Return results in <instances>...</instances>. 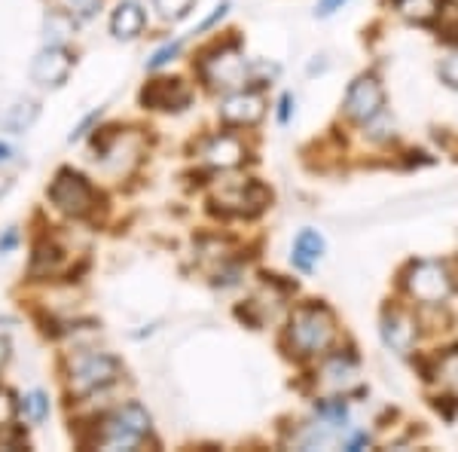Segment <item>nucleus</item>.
I'll return each mask as SVG.
<instances>
[{
  "label": "nucleus",
  "instance_id": "nucleus-1",
  "mask_svg": "<svg viewBox=\"0 0 458 452\" xmlns=\"http://www.w3.org/2000/svg\"><path fill=\"white\" fill-rule=\"evenodd\" d=\"M336 343V315L324 303H306L297 306L287 321V345L297 358H318L327 354Z\"/></svg>",
  "mask_w": 458,
  "mask_h": 452
},
{
  "label": "nucleus",
  "instance_id": "nucleus-2",
  "mask_svg": "<svg viewBox=\"0 0 458 452\" xmlns=\"http://www.w3.org/2000/svg\"><path fill=\"white\" fill-rule=\"evenodd\" d=\"M150 428H153L150 413H147L138 400H131V404L114 410L101 422L95 443H98L101 449H138L147 437H150Z\"/></svg>",
  "mask_w": 458,
  "mask_h": 452
},
{
  "label": "nucleus",
  "instance_id": "nucleus-3",
  "mask_svg": "<svg viewBox=\"0 0 458 452\" xmlns=\"http://www.w3.org/2000/svg\"><path fill=\"white\" fill-rule=\"evenodd\" d=\"M123 376V364L114 354L105 352H80L68 370V391L73 397H89L95 391H105Z\"/></svg>",
  "mask_w": 458,
  "mask_h": 452
},
{
  "label": "nucleus",
  "instance_id": "nucleus-4",
  "mask_svg": "<svg viewBox=\"0 0 458 452\" xmlns=\"http://www.w3.org/2000/svg\"><path fill=\"white\" fill-rule=\"evenodd\" d=\"M403 287L422 306H440L453 294V278H449L446 266L437 260H416L403 272Z\"/></svg>",
  "mask_w": 458,
  "mask_h": 452
},
{
  "label": "nucleus",
  "instance_id": "nucleus-5",
  "mask_svg": "<svg viewBox=\"0 0 458 452\" xmlns=\"http://www.w3.org/2000/svg\"><path fill=\"white\" fill-rule=\"evenodd\" d=\"M49 202L68 217H86L95 209V187L73 168H62L49 183Z\"/></svg>",
  "mask_w": 458,
  "mask_h": 452
},
{
  "label": "nucleus",
  "instance_id": "nucleus-6",
  "mask_svg": "<svg viewBox=\"0 0 458 452\" xmlns=\"http://www.w3.org/2000/svg\"><path fill=\"white\" fill-rule=\"evenodd\" d=\"M345 116L354 123H373L382 116L386 110V89H382L379 80L373 73H364V77L352 80L349 92H345Z\"/></svg>",
  "mask_w": 458,
  "mask_h": 452
},
{
  "label": "nucleus",
  "instance_id": "nucleus-7",
  "mask_svg": "<svg viewBox=\"0 0 458 452\" xmlns=\"http://www.w3.org/2000/svg\"><path fill=\"white\" fill-rule=\"evenodd\" d=\"M220 214H233V217H254L260 214L266 205H269V192H266L260 183L248 181V183H235V187H226L214 199Z\"/></svg>",
  "mask_w": 458,
  "mask_h": 452
},
{
  "label": "nucleus",
  "instance_id": "nucleus-8",
  "mask_svg": "<svg viewBox=\"0 0 458 452\" xmlns=\"http://www.w3.org/2000/svg\"><path fill=\"white\" fill-rule=\"evenodd\" d=\"M245 58L235 49H220L214 58L202 62V77L211 89H239L245 86Z\"/></svg>",
  "mask_w": 458,
  "mask_h": 452
},
{
  "label": "nucleus",
  "instance_id": "nucleus-9",
  "mask_svg": "<svg viewBox=\"0 0 458 452\" xmlns=\"http://www.w3.org/2000/svg\"><path fill=\"white\" fill-rule=\"evenodd\" d=\"M71 68H73V58L62 43H49L43 47L40 53L34 55L31 62V80L40 86H62L64 80L71 77Z\"/></svg>",
  "mask_w": 458,
  "mask_h": 452
},
{
  "label": "nucleus",
  "instance_id": "nucleus-10",
  "mask_svg": "<svg viewBox=\"0 0 458 452\" xmlns=\"http://www.w3.org/2000/svg\"><path fill=\"white\" fill-rule=\"evenodd\" d=\"M266 114V98L260 92H250V89H239L220 105V120L235 129H245V125H257Z\"/></svg>",
  "mask_w": 458,
  "mask_h": 452
},
{
  "label": "nucleus",
  "instance_id": "nucleus-11",
  "mask_svg": "<svg viewBox=\"0 0 458 452\" xmlns=\"http://www.w3.org/2000/svg\"><path fill=\"white\" fill-rule=\"evenodd\" d=\"M318 382H321V388L327 391L330 397L345 395V391L358 382V361H354L349 352L330 354V358H324L321 373H318Z\"/></svg>",
  "mask_w": 458,
  "mask_h": 452
},
{
  "label": "nucleus",
  "instance_id": "nucleus-12",
  "mask_svg": "<svg viewBox=\"0 0 458 452\" xmlns=\"http://www.w3.org/2000/svg\"><path fill=\"white\" fill-rule=\"evenodd\" d=\"M416 337H419V328L410 318V312H403V309H388V312L382 315V339H386V345L394 354H410L412 345H416Z\"/></svg>",
  "mask_w": 458,
  "mask_h": 452
},
{
  "label": "nucleus",
  "instance_id": "nucleus-13",
  "mask_svg": "<svg viewBox=\"0 0 458 452\" xmlns=\"http://www.w3.org/2000/svg\"><path fill=\"white\" fill-rule=\"evenodd\" d=\"M40 116V105L34 98H25V95H16V98H6L0 105V132H10V135H21L37 123Z\"/></svg>",
  "mask_w": 458,
  "mask_h": 452
},
{
  "label": "nucleus",
  "instance_id": "nucleus-14",
  "mask_svg": "<svg viewBox=\"0 0 458 452\" xmlns=\"http://www.w3.org/2000/svg\"><path fill=\"white\" fill-rule=\"evenodd\" d=\"M245 144H242L239 135H229V132H224V135H214L208 138V144L202 147V157L208 166L214 168H235L245 162Z\"/></svg>",
  "mask_w": 458,
  "mask_h": 452
},
{
  "label": "nucleus",
  "instance_id": "nucleus-15",
  "mask_svg": "<svg viewBox=\"0 0 458 452\" xmlns=\"http://www.w3.org/2000/svg\"><path fill=\"white\" fill-rule=\"evenodd\" d=\"M141 101L159 110H181L190 101V92L183 80H153L141 92Z\"/></svg>",
  "mask_w": 458,
  "mask_h": 452
},
{
  "label": "nucleus",
  "instance_id": "nucleus-16",
  "mask_svg": "<svg viewBox=\"0 0 458 452\" xmlns=\"http://www.w3.org/2000/svg\"><path fill=\"white\" fill-rule=\"evenodd\" d=\"M144 25H147V13L135 0H123L114 10V16H110V34H114L116 40H135V37L144 31Z\"/></svg>",
  "mask_w": 458,
  "mask_h": 452
},
{
  "label": "nucleus",
  "instance_id": "nucleus-17",
  "mask_svg": "<svg viewBox=\"0 0 458 452\" xmlns=\"http://www.w3.org/2000/svg\"><path fill=\"white\" fill-rule=\"evenodd\" d=\"M321 257H324V235L318 233V229H302L297 239H293L291 263L297 266L300 272H312Z\"/></svg>",
  "mask_w": 458,
  "mask_h": 452
},
{
  "label": "nucleus",
  "instance_id": "nucleus-18",
  "mask_svg": "<svg viewBox=\"0 0 458 452\" xmlns=\"http://www.w3.org/2000/svg\"><path fill=\"white\" fill-rule=\"evenodd\" d=\"M397 13L406 21H416V25H431L434 19L440 16L443 0H394Z\"/></svg>",
  "mask_w": 458,
  "mask_h": 452
},
{
  "label": "nucleus",
  "instance_id": "nucleus-19",
  "mask_svg": "<svg viewBox=\"0 0 458 452\" xmlns=\"http://www.w3.org/2000/svg\"><path fill=\"white\" fill-rule=\"evenodd\" d=\"M58 266H62V251H58L55 244H47V242L37 244L34 257H31V276L34 278H49L58 272Z\"/></svg>",
  "mask_w": 458,
  "mask_h": 452
},
{
  "label": "nucleus",
  "instance_id": "nucleus-20",
  "mask_svg": "<svg viewBox=\"0 0 458 452\" xmlns=\"http://www.w3.org/2000/svg\"><path fill=\"white\" fill-rule=\"evenodd\" d=\"M193 4H196V0H153V10H157L162 19L177 21V19H183L190 10H193Z\"/></svg>",
  "mask_w": 458,
  "mask_h": 452
},
{
  "label": "nucleus",
  "instance_id": "nucleus-21",
  "mask_svg": "<svg viewBox=\"0 0 458 452\" xmlns=\"http://www.w3.org/2000/svg\"><path fill=\"white\" fill-rule=\"evenodd\" d=\"M21 406H25V413H28V419H31V422H43L49 416V397L43 395V391H31Z\"/></svg>",
  "mask_w": 458,
  "mask_h": 452
},
{
  "label": "nucleus",
  "instance_id": "nucleus-22",
  "mask_svg": "<svg viewBox=\"0 0 458 452\" xmlns=\"http://www.w3.org/2000/svg\"><path fill=\"white\" fill-rule=\"evenodd\" d=\"M49 31H55L53 34V43H62L64 37L73 34V16H64V13H53V16L47 19V34Z\"/></svg>",
  "mask_w": 458,
  "mask_h": 452
},
{
  "label": "nucleus",
  "instance_id": "nucleus-23",
  "mask_svg": "<svg viewBox=\"0 0 458 452\" xmlns=\"http://www.w3.org/2000/svg\"><path fill=\"white\" fill-rule=\"evenodd\" d=\"M437 73H440V80H443V83H446L449 89H458V49H455V53H449V55L437 64Z\"/></svg>",
  "mask_w": 458,
  "mask_h": 452
},
{
  "label": "nucleus",
  "instance_id": "nucleus-24",
  "mask_svg": "<svg viewBox=\"0 0 458 452\" xmlns=\"http://www.w3.org/2000/svg\"><path fill=\"white\" fill-rule=\"evenodd\" d=\"M68 10L73 19H92V16H98L101 0H68Z\"/></svg>",
  "mask_w": 458,
  "mask_h": 452
},
{
  "label": "nucleus",
  "instance_id": "nucleus-25",
  "mask_svg": "<svg viewBox=\"0 0 458 452\" xmlns=\"http://www.w3.org/2000/svg\"><path fill=\"white\" fill-rule=\"evenodd\" d=\"M181 49H183V43H181V40H174V43H168V47L157 49V53H153L150 62H147V68H150V71L162 68V64H168V62H172V58H174L177 53H181Z\"/></svg>",
  "mask_w": 458,
  "mask_h": 452
},
{
  "label": "nucleus",
  "instance_id": "nucleus-26",
  "mask_svg": "<svg viewBox=\"0 0 458 452\" xmlns=\"http://www.w3.org/2000/svg\"><path fill=\"white\" fill-rule=\"evenodd\" d=\"M16 419V400L6 388H0V431L10 428V422Z\"/></svg>",
  "mask_w": 458,
  "mask_h": 452
},
{
  "label": "nucleus",
  "instance_id": "nucleus-27",
  "mask_svg": "<svg viewBox=\"0 0 458 452\" xmlns=\"http://www.w3.org/2000/svg\"><path fill=\"white\" fill-rule=\"evenodd\" d=\"M345 4H349V0H318L315 16H318V19H327V16H334L336 10H343Z\"/></svg>",
  "mask_w": 458,
  "mask_h": 452
},
{
  "label": "nucleus",
  "instance_id": "nucleus-28",
  "mask_svg": "<svg viewBox=\"0 0 458 452\" xmlns=\"http://www.w3.org/2000/svg\"><path fill=\"white\" fill-rule=\"evenodd\" d=\"M291 105H293V95L291 92H284L282 95V110H278V123H287V120H291Z\"/></svg>",
  "mask_w": 458,
  "mask_h": 452
},
{
  "label": "nucleus",
  "instance_id": "nucleus-29",
  "mask_svg": "<svg viewBox=\"0 0 458 452\" xmlns=\"http://www.w3.org/2000/svg\"><path fill=\"white\" fill-rule=\"evenodd\" d=\"M16 242H19V233H16V229H6V235L0 239V254H6V251L16 248Z\"/></svg>",
  "mask_w": 458,
  "mask_h": 452
},
{
  "label": "nucleus",
  "instance_id": "nucleus-30",
  "mask_svg": "<svg viewBox=\"0 0 458 452\" xmlns=\"http://www.w3.org/2000/svg\"><path fill=\"white\" fill-rule=\"evenodd\" d=\"M226 10H229V4H220L217 10H214L211 16L202 21V28H199V31H205V28H211V25H214V21H217V19H224V16H226Z\"/></svg>",
  "mask_w": 458,
  "mask_h": 452
},
{
  "label": "nucleus",
  "instance_id": "nucleus-31",
  "mask_svg": "<svg viewBox=\"0 0 458 452\" xmlns=\"http://www.w3.org/2000/svg\"><path fill=\"white\" fill-rule=\"evenodd\" d=\"M364 443H367V447H370V437H367V434H354L352 440L345 443V447H349V449H360V447H364Z\"/></svg>",
  "mask_w": 458,
  "mask_h": 452
},
{
  "label": "nucleus",
  "instance_id": "nucleus-32",
  "mask_svg": "<svg viewBox=\"0 0 458 452\" xmlns=\"http://www.w3.org/2000/svg\"><path fill=\"white\" fill-rule=\"evenodd\" d=\"M6 361H10V343H6V339L0 337V367H4Z\"/></svg>",
  "mask_w": 458,
  "mask_h": 452
},
{
  "label": "nucleus",
  "instance_id": "nucleus-33",
  "mask_svg": "<svg viewBox=\"0 0 458 452\" xmlns=\"http://www.w3.org/2000/svg\"><path fill=\"white\" fill-rule=\"evenodd\" d=\"M13 157V147L10 144H4V141H0V162H6Z\"/></svg>",
  "mask_w": 458,
  "mask_h": 452
}]
</instances>
